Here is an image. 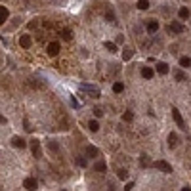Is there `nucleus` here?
Here are the masks:
<instances>
[{
	"instance_id": "f257e3e1",
	"label": "nucleus",
	"mask_w": 191,
	"mask_h": 191,
	"mask_svg": "<svg viewBox=\"0 0 191 191\" xmlns=\"http://www.w3.org/2000/svg\"><path fill=\"white\" fill-rule=\"evenodd\" d=\"M80 90L86 92V94H90L92 97H99V88L92 86V84H80Z\"/></svg>"
},
{
	"instance_id": "f03ea898",
	"label": "nucleus",
	"mask_w": 191,
	"mask_h": 191,
	"mask_svg": "<svg viewBox=\"0 0 191 191\" xmlns=\"http://www.w3.org/2000/svg\"><path fill=\"white\" fill-rule=\"evenodd\" d=\"M153 166H155V168H159V170H162V172H166V174L172 172V166H170L166 161H157V162H153Z\"/></svg>"
},
{
	"instance_id": "7ed1b4c3",
	"label": "nucleus",
	"mask_w": 191,
	"mask_h": 191,
	"mask_svg": "<svg viewBox=\"0 0 191 191\" xmlns=\"http://www.w3.org/2000/svg\"><path fill=\"white\" fill-rule=\"evenodd\" d=\"M172 117H174V120H176V124L180 126L182 130H185L187 126H185V123H184V119H182V115H180V111L178 109H172Z\"/></svg>"
},
{
	"instance_id": "20e7f679",
	"label": "nucleus",
	"mask_w": 191,
	"mask_h": 191,
	"mask_svg": "<svg viewBox=\"0 0 191 191\" xmlns=\"http://www.w3.org/2000/svg\"><path fill=\"white\" fill-rule=\"evenodd\" d=\"M168 31H170V32H178V35H180V32H184V31H185V27L182 25L180 21H172V23L168 25Z\"/></svg>"
},
{
	"instance_id": "39448f33",
	"label": "nucleus",
	"mask_w": 191,
	"mask_h": 191,
	"mask_svg": "<svg viewBox=\"0 0 191 191\" xmlns=\"http://www.w3.org/2000/svg\"><path fill=\"white\" fill-rule=\"evenodd\" d=\"M46 52H48V55H58L59 54V42H50L48 44V48H46Z\"/></svg>"
},
{
	"instance_id": "423d86ee",
	"label": "nucleus",
	"mask_w": 191,
	"mask_h": 191,
	"mask_svg": "<svg viewBox=\"0 0 191 191\" xmlns=\"http://www.w3.org/2000/svg\"><path fill=\"white\" fill-rule=\"evenodd\" d=\"M31 44H32V38L29 35H21V36H19V46H21V48H25V50H27V48H31Z\"/></svg>"
},
{
	"instance_id": "0eeeda50",
	"label": "nucleus",
	"mask_w": 191,
	"mask_h": 191,
	"mask_svg": "<svg viewBox=\"0 0 191 191\" xmlns=\"http://www.w3.org/2000/svg\"><path fill=\"white\" fill-rule=\"evenodd\" d=\"M31 149H32V155H35L36 159H40V157H42V153H40V143H38V140H31Z\"/></svg>"
},
{
	"instance_id": "6e6552de",
	"label": "nucleus",
	"mask_w": 191,
	"mask_h": 191,
	"mask_svg": "<svg viewBox=\"0 0 191 191\" xmlns=\"http://www.w3.org/2000/svg\"><path fill=\"white\" fill-rule=\"evenodd\" d=\"M12 145H14V147H19V149H23V147H27V141L23 140V138L15 136V138H12Z\"/></svg>"
},
{
	"instance_id": "1a4fd4ad",
	"label": "nucleus",
	"mask_w": 191,
	"mask_h": 191,
	"mask_svg": "<svg viewBox=\"0 0 191 191\" xmlns=\"http://www.w3.org/2000/svg\"><path fill=\"white\" fill-rule=\"evenodd\" d=\"M23 187H25V189H36V180H35V178H25Z\"/></svg>"
},
{
	"instance_id": "9d476101",
	"label": "nucleus",
	"mask_w": 191,
	"mask_h": 191,
	"mask_svg": "<svg viewBox=\"0 0 191 191\" xmlns=\"http://www.w3.org/2000/svg\"><path fill=\"white\" fill-rule=\"evenodd\" d=\"M153 75H155V71H153L151 67H141V76H143V79H153Z\"/></svg>"
},
{
	"instance_id": "9b49d317",
	"label": "nucleus",
	"mask_w": 191,
	"mask_h": 191,
	"mask_svg": "<svg viewBox=\"0 0 191 191\" xmlns=\"http://www.w3.org/2000/svg\"><path fill=\"white\" fill-rule=\"evenodd\" d=\"M10 17V12H8V8L6 6H0V25H2L6 19Z\"/></svg>"
},
{
	"instance_id": "f8f14e48",
	"label": "nucleus",
	"mask_w": 191,
	"mask_h": 191,
	"mask_svg": "<svg viewBox=\"0 0 191 191\" xmlns=\"http://www.w3.org/2000/svg\"><path fill=\"white\" fill-rule=\"evenodd\" d=\"M168 71H170V69H168V65H166L164 61H159V63H157V73H159V75H166Z\"/></svg>"
},
{
	"instance_id": "ddd939ff",
	"label": "nucleus",
	"mask_w": 191,
	"mask_h": 191,
	"mask_svg": "<svg viewBox=\"0 0 191 191\" xmlns=\"http://www.w3.org/2000/svg\"><path fill=\"white\" fill-rule=\"evenodd\" d=\"M86 155H88V157H94V159H96V157L99 155V149L94 147V145H88V147H86Z\"/></svg>"
},
{
	"instance_id": "4468645a",
	"label": "nucleus",
	"mask_w": 191,
	"mask_h": 191,
	"mask_svg": "<svg viewBox=\"0 0 191 191\" xmlns=\"http://www.w3.org/2000/svg\"><path fill=\"white\" fill-rule=\"evenodd\" d=\"M168 145H170V147H176V145H178V136H176V134H168Z\"/></svg>"
},
{
	"instance_id": "2eb2a0df",
	"label": "nucleus",
	"mask_w": 191,
	"mask_h": 191,
	"mask_svg": "<svg viewBox=\"0 0 191 191\" xmlns=\"http://www.w3.org/2000/svg\"><path fill=\"white\" fill-rule=\"evenodd\" d=\"M132 55H134V50H132V48H124V52H123V59H124V61L132 59Z\"/></svg>"
},
{
	"instance_id": "dca6fc26",
	"label": "nucleus",
	"mask_w": 191,
	"mask_h": 191,
	"mask_svg": "<svg viewBox=\"0 0 191 191\" xmlns=\"http://www.w3.org/2000/svg\"><path fill=\"white\" fill-rule=\"evenodd\" d=\"M189 65H191V58H187V55H184V58H180V67L187 69Z\"/></svg>"
},
{
	"instance_id": "f3484780",
	"label": "nucleus",
	"mask_w": 191,
	"mask_h": 191,
	"mask_svg": "<svg viewBox=\"0 0 191 191\" xmlns=\"http://www.w3.org/2000/svg\"><path fill=\"white\" fill-rule=\"evenodd\" d=\"M105 168H107V166H105L103 161H97L96 164H94V170H96V172H105Z\"/></svg>"
},
{
	"instance_id": "a211bd4d",
	"label": "nucleus",
	"mask_w": 191,
	"mask_h": 191,
	"mask_svg": "<svg viewBox=\"0 0 191 191\" xmlns=\"http://www.w3.org/2000/svg\"><path fill=\"white\" fill-rule=\"evenodd\" d=\"M147 31L149 32H157V31H159V23H157V21H149L147 23Z\"/></svg>"
},
{
	"instance_id": "6ab92c4d",
	"label": "nucleus",
	"mask_w": 191,
	"mask_h": 191,
	"mask_svg": "<svg viewBox=\"0 0 191 191\" xmlns=\"http://www.w3.org/2000/svg\"><path fill=\"white\" fill-rule=\"evenodd\" d=\"M178 15H180V19H187L189 17V10H187V8H180Z\"/></svg>"
},
{
	"instance_id": "aec40b11",
	"label": "nucleus",
	"mask_w": 191,
	"mask_h": 191,
	"mask_svg": "<svg viewBox=\"0 0 191 191\" xmlns=\"http://www.w3.org/2000/svg\"><path fill=\"white\" fill-rule=\"evenodd\" d=\"M149 8V0H138V10H147Z\"/></svg>"
},
{
	"instance_id": "412c9836",
	"label": "nucleus",
	"mask_w": 191,
	"mask_h": 191,
	"mask_svg": "<svg viewBox=\"0 0 191 191\" xmlns=\"http://www.w3.org/2000/svg\"><path fill=\"white\" fill-rule=\"evenodd\" d=\"M123 120H124V123H132V120H134V113L132 111H126L123 115Z\"/></svg>"
},
{
	"instance_id": "4be33fe9",
	"label": "nucleus",
	"mask_w": 191,
	"mask_h": 191,
	"mask_svg": "<svg viewBox=\"0 0 191 191\" xmlns=\"http://www.w3.org/2000/svg\"><path fill=\"white\" fill-rule=\"evenodd\" d=\"M88 128H90L92 132H97V130H99V123H97V120H90V123H88Z\"/></svg>"
},
{
	"instance_id": "5701e85b",
	"label": "nucleus",
	"mask_w": 191,
	"mask_h": 191,
	"mask_svg": "<svg viewBox=\"0 0 191 191\" xmlns=\"http://www.w3.org/2000/svg\"><path fill=\"white\" fill-rule=\"evenodd\" d=\"M48 149H50V151H59V145H58V141H48Z\"/></svg>"
},
{
	"instance_id": "b1692460",
	"label": "nucleus",
	"mask_w": 191,
	"mask_h": 191,
	"mask_svg": "<svg viewBox=\"0 0 191 191\" xmlns=\"http://www.w3.org/2000/svg\"><path fill=\"white\" fill-rule=\"evenodd\" d=\"M105 48H107L111 54H115V52H117V44L115 42H105Z\"/></svg>"
},
{
	"instance_id": "393cba45",
	"label": "nucleus",
	"mask_w": 191,
	"mask_h": 191,
	"mask_svg": "<svg viewBox=\"0 0 191 191\" xmlns=\"http://www.w3.org/2000/svg\"><path fill=\"white\" fill-rule=\"evenodd\" d=\"M61 38H63V40H71V38H73V32L69 31V29H65V31L61 32Z\"/></svg>"
},
{
	"instance_id": "a878e982",
	"label": "nucleus",
	"mask_w": 191,
	"mask_h": 191,
	"mask_svg": "<svg viewBox=\"0 0 191 191\" xmlns=\"http://www.w3.org/2000/svg\"><path fill=\"white\" fill-rule=\"evenodd\" d=\"M113 90H115L117 94H120V92L124 90V84H123V82H115V86H113Z\"/></svg>"
},
{
	"instance_id": "bb28decb",
	"label": "nucleus",
	"mask_w": 191,
	"mask_h": 191,
	"mask_svg": "<svg viewBox=\"0 0 191 191\" xmlns=\"http://www.w3.org/2000/svg\"><path fill=\"white\" fill-rule=\"evenodd\" d=\"M140 162H141L143 166H149V164H151V161H149L147 155H141V157H140Z\"/></svg>"
},
{
	"instance_id": "cd10ccee",
	"label": "nucleus",
	"mask_w": 191,
	"mask_h": 191,
	"mask_svg": "<svg viewBox=\"0 0 191 191\" xmlns=\"http://www.w3.org/2000/svg\"><path fill=\"white\" fill-rule=\"evenodd\" d=\"M119 178H120V180H126V178H128V172H126V170H119Z\"/></svg>"
},
{
	"instance_id": "c85d7f7f",
	"label": "nucleus",
	"mask_w": 191,
	"mask_h": 191,
	"mask_svg": "<svg viewBox=\"0 0 191 191\" xmlns=\"http://www.w3.org/2000/svg\"><path fill=\"white\" fill-rule=\"evenodd\" d=\"M76 164L79 166H86V159H84V157H79V159H76Z\"/></svg>"
},
{
	"instance_id": "c756f323",
	"label": "nucleus",
	"mask_w": 191,
	"mask_h": 191,
	"mask_svg": "<svg viewBox=\"0 0 191 191\" xmlns=\"http://www.w3.org/2000/svg\"><path fill=\"white\" fill-rule=\"evenodd\" d=\"M105 17H107V21H115V14H113V12H107Z\"/></svg>"
},
{
	"instance_id": "7c9ffc66",
	"label": "nucleus",
	"mask_w": 191,
	"mask_h": 191,
	"mask_svg": "<svg viewBox=\"0 0 191 191\" xmlns=\"http://www.w3.org/2000/svg\"><path fill=\"white\" fill-rule=\"evenodd\" d=\"M176 79H178V80H184V79H185V76H184V73H180V71H178V73H176Z\"/></svg>"
},
{
	"instance_id": "2f4dec72",
	"label": "nucleus",
	"mask_w": 191,
	"mask_h": 191,
	"mask_svg": "<svg viewBox=\"0 0 191 191\" xmlns=\"http://www.w3.org/2000/svg\"><path fill=\"white\" fill-rule=\"evenodd\" d=\"M94 115L96 117H101V115H103V111H101V109H94Z\"/></svg>"
},
{
	"instance_id": "473e14b6",
	"label": "nucleus",
	"mask_w": 191,
	"mask_h": 191,
	"mask_svg": "<svg viewBox=\"0 0 191 191\" xmlns=\"http://www.w3.org/2000/svg\"><path fill=\"white\" fill-rule=\"evenodd\" d=\"M71 105H73V107H79V101H76L75 97H71Z\"/></svg>"
},
{
	"instance_id": "72a5a7b5",
	"label": "nucleus",
	"mask_w": 191,
	"mask_h": 191,
	"mask_svg": "<svg viewBox=\"0 0 191 191\" xmlns=\"http://www.w3.org/2000/svg\"><path fill=\"white\" fill-rule=\"evenodd\" d=\"M124 189H134V182H128V184H126V187H124Z\"/></svg>"
},
{
	"instance_id": "f704fd0d",
	"label": "nucleus",
	"mask_w": 191,
	"mask_h": 191,
	"mask_svg": "<svg viewBox=\"0 0 191 191\" xmlns=\"http://www.w3.org/2000/svg\"><path fill=\"white\" fill-rule=\"evenodd\" d=\"M0 124H6V117H2V115H0Z\"/></svg>"
}]
</instances>
